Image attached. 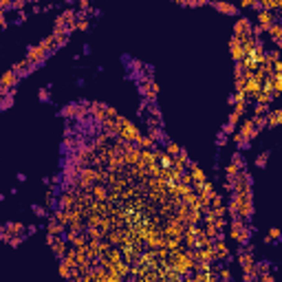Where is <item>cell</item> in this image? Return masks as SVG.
Listing matches in <instances>:
<instances>
[{"instance_id": "cell-1", "label": "cell", "mask_w": 282, "mask_h": 282, "mask_svg": "<svg viewBox=\"0 0 282 282\" xmlns=\"http://www.w3.org/2000/svg\"><path fill=\"white\" fill-rule=\"evenodd\" d=\"M269 18H271L269 13H262V16H260V22H262V24H269Z\"/></svg>"}]
</instances>
